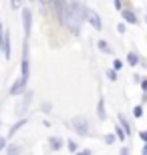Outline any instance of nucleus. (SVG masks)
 <instances>
[{
    "label": "nucleus",
    "mask_w": 147,
    "mask_h": 155,
    "mask_svg": "<svg viewBox=\"0 0 147 155\" xmlns=\"http://www.w3.org/2000/svg\"><path fill=\"white\" fill-rule=\"evenodd\" d=\"M51 8L55 10V16L58 18V22L65 28H68L73 35H79L81 24L87 20L89 10H91L83 2H61V0L51 2Z\"/></svg>",
    "instance_id": "f257e3e1"
},
{
    "label": "nucleus",
    "mask_w": 147,
    "mask_h": 155,
    "mask_svg": "<svg viewBox=\"0 0 147 155\" xmlns=\"http://www.w3.org/2000/svg\"><path fill=\"white\" fill-rule=\"evenodd\" d=\"M30 103H32V91H24L22 95H20V101H18L14 113H16L20 119H24V115H26L28 109H30Z\"/></svg>",
    "instance_id": "f03ea898"
},
{
    "label": "nucleus",
    "mask_w": 147,
    "mask_h": 155,
    "mask_svg": "<svg viewBox=\"0 0 147 155\" xmlns=\"http://www.w3.org/2000/svg\"><path fill=\"white\" fill-rule=\"evenodd\" d=\"M71 125H73V129L77 133H79L81 137H87V135H91V123L87 117L79 115V117H75L73 121H71Z\"/></svg>",
    "instance_id": "7ed1b4c3"
},
{
    "label": "nucleus",
    "mask_w": 147,
    "mask_h": 155,
    "mask_svg": "<svg viewBox=\"0 0 147 155\" xmlns=\"http://www.w3.org/2000/svg\"><path fill=\"white\" fill-rule=\"evenodd\" d=\"M20 71H22V75L24 79H28L30 75V58H28V42H24L22 46V63H20Z\"/></svg>",
    "instance_id": "20e7f679"
},
{
    "label": "nucleus",
    "mask_w": 147,
    "mask_h": 155,
    "mask_svg": "<svg viewBox=\"0 0 147 155\" xmlns=\"http://www.w3.org/2000/svg\"><path fill=\"white\" fill-rule=\"evenodd\" d=\"M22 28H24V36L28 38L30 30H32V10L30 8H24L22 10Z\"/></svg>",
    "instance_id": "39448f33"
},
{
    "label": "nucleus",
    "mask_w": 147,
    "mask_h": 155,
    "mask_svg": "<svg viewBox=\"0 0 147 155\" xmlns=\"http://www.w3.org/2000/svg\"><path fill=\"white\" fill-rule=\"evenodd\" d=\"M26 83H28V79H24V77H18V79L14 81V85L10 87V95H12V97H18V95H22V93L26 91Z\"/></svg>",
    "instance_id": "423d86ee"
},
{
    "label": "nucleus",
    "mask_w": 147,
    "mask_h": 155,
    "mask_svg": "<svg viewBox=\"0 0 147 155\" xmlns=\"http://www.w3.org/2000/svg\"><path fill=\"white\" fill-rule=\"evenodd\" d=\"M0 48L4 51V57H6V58H10V32H8V30H4V35H2Z\"/></svg>",
    "instance_id": "0eeeda50"
},
{
    "label": "nucleus",
    "mask_w": 147,
    "mask_h": 155,
    "mask_svg": "<svg viewBox=\"0 0 147 155\" xmlns=\"http://www.w3.org/2000/svg\"><path fill=\"white\" fill-rule=\"evenodd\" d=\"M87 20H89V22L93 24V28H95V30H103L101 16H99V14H97L95 10H89V16H87Z\"/></svg>",
    "instance_id": "6e6552de"
},
{
    "label": "nucleus",
    "mask_w": 147,
    "mask_h": 155,
    "mask_svg": "<svg viewBox=\"0 0 147 155\" xmlns=\"http://www.w3.org/2000/svg\"><path fill=\"white\" fill-rule=\"evenodd\" d=\"M121 16H123L125 22H129V24H137V22H139V20H137V14L133 10H123V12H121Z\"/></svg>",
    "instance_id": "1a4fd4ad"
},
{
    "label": "nucleus",
    "mask_w": 147,
    "mask_h": 155,
    "mask_svg": "<svg viewBox=\"0 0 147 155\" xmlns=\"http://www.w3.org/2000/svg\"><path fill=\"white\" fill-rule=\"evenodd\" d=\"M97 115H99L101 121L107 119V111H105V101H103V97L99 99V103H97Z\"/></svg>",
    "instance_id": "9d476101"
},
{
    "label": "nucleus",
    "mask_w": 147,
    "mask_h": 155,
    "mask_svg": "<svg viewBox=\"0 0 147 155\" xmlns=\"http://www.w3.org/2000/svg\"><path fill=\"white\" fill-rule=\"evenodd\" d=\"M48 145H51L52 151H58L62 145H65V141H62L61 137H51V139H48Z\"/></svg>",
    "instance_id": "9b49d317"
},
{
    "label": "nucleus",
    "mask_w": 147,
    "mask_h": 155,
    "mask_svg": "<svg viewBox=\"0 0 147 155\" xmlns=\"http://www.w3.org/2000/svg\"><path fill=\"white\" fill-rule=\"evenodd\" d=\"M119 123H121V129L125 131V135H131V131H133V129H131L129 121L125 119V115H119Z\"/></svg>",
    "instance_id": "f8f14e48"
},
{
    "label": "nucleus",
    "mask_w": 147,
    "mask_h": 155,
    "mask_svg": "<svg viewBox=\"0 0 147 155\" xmlns=\"http://www.w3.org/2000/svg\"><path fill=\"white\" fill-rule=\"evenodd\" d=\"M97 46H99V51H103L105 54H113V48H111V45H109L107 40H99Z\"/></svg>",
    "instance_id": "ddd939ff"
},
{
    "label": "nucleus",
    "mask_w": 147,
    "mask_h": 155,
    "mask_svg": "<svg viewBox=\"0 0 147 155\" xmlns=\"http://www.w3.org/2000/svg\"><path fill=\"white\" fill-rule=\"evenodd\" d=\"M127 64H131V67H137L139 64V54L137 52H127Z\"/></svg>",
    "instance_id": "4468645a"
},
{
    "label": "nucleus",
    "mask_w": 147,
    "mask_h": 155,
    "mask_svg": "<svg viewBox=\"0 0 147 155\" xmlns=\"http://www.w3.org/2000/svg\"><path fill=\"white\" fill-rule=\"evenodd\" d=\"M20 145L18 143H10L8 147H6V155H20Z\"/></svg>",
    "instance_id": "2eb2a0df"
},
{
    "label": "nucleus",
    "mask_w": 147,
    "mask_h": 155,
    "mask_svg": "<svg viewBox=\"0 0 147 155\" xmlns=\"http://www.w3.org/2000/svg\"><path fill=\"white\" fill-rule=\"evenodd\" d=\"M24 123H26V119H20V121H16V123H14V125L10 127V131H8V133H10V135H14V133H16L18 129H20V127H24Z\"/></svg>",
    "instance_id": "dca6fc26"
},
{
    "label": "nucleus",
    "mask_w": 147,
    "mask_h": 155,
    "mask_svg": "<svg viewBox=\"0 0 147 155\" xmlns=\"http://www.w3.org/2000/svg\"><path fill=\"white\" fill-rule=\"evenodd\" d=\"M113 135H115L117 139H121V141H125V139H127V135H125V131L121 129V125H117V127H115V133H113Z\"/></svg>",
    "instance_id": "f3484780"
},
{
    "label": "nucleus",
    "mask_w": 147,
    "mask_h": 155,
    "mask_svg": "<svg viewBox=\"0 0 147 155\" xmlns=\"http://www.w3.org/2000/svg\"><path fill=\"white\" fill-rule=\"evenodd\" d=\"M51 109H52V103H51V101H42L40 111H42V113H51Z\"/></svg>",
    "instance_id": "a211bd4d"
},
{
    "label": "nucleus",
    "mask_w": 147,
    "mask_h": 155,
    "mask_svg": "<svg viewBox=\"0 0 147 155\" xmlns=\"http://www.w3.org/2000/svg\"><path fill=\"white\" fill-rule=\"evenodd\" d=\"M67 147H68V151H71V153H77V151H79V145L75 143L73 139H68V141H67Z\"/></svg>",
    "instance_id": "6ab92c4d"
},
{
    "label": "nucleus",
    "mask_w": 147,
    "mask_h": 155,
    "mask_svg": "<svg viewBox=\"0 0 147 155\" xmlns=\"http://www.w3.org/2000/svg\"><path fill=\"white\" fill-rule=\"evenodd\" d=\"M121 69H123V63H121L119 58H115V61H113V71H115V73H119Z\"/></svg>",
    "instance_id": "aec40b11"
},
{
    "label": "nucleus",
    "mask_w": 147,
    "mask_h": 155,
    "mask_svg": "<svg viewBox=\"0 0 147 155\" xmlns=\"http://www.w3.org/2000/svg\"><path fill=\"white\" fill-rule=\"evenodd\" d=\"M103 139H105V143H109V145H111V143H115V141H117V137H115L113 133H109V135H105V137H103Z\"/></svg>",
    "instance_id": "412c9836"
},
{
    "label": "nucleus",
    "mask_w": 147,
    "mask_h": 155,
    "mask_svg": "<svg viewBox=\"0 0 147 155\" xmlns=\"http://www.w3.org/2000/svg\"><path fill=\"white\" fill-rule=\"evenodd\" d=\"M133 115H135L137 119H139V117H143V107H141V105H137L135 109H133Z\"/></svg>",
    "instance_id": "4be33fe9"
},
{
    "label": "nucleus",
    "mask_w": 147,
    "mask_h": 155,
    "mask_svg": "<svg viewBox=\"0 0 147 155\" xmlns=\"http://www.w3.org/2000/svg\"><path fill=\"white\" fill-rule=\"evenodd\" d=\"M107 77H109L111 81H117V73H115L113 69H109V71H107Z\"/></svg>",
    "instance_id": "5701e85b"
},
{
    "label": "nucleus",
    "mask_w": 147,
    "mask_h": 155,
    "mask_svg": "<svg viewBox=\"0 0 147 155\" xmlns=\"http://www.w3.org/2000/svg\"><path fill=\"white\" fill-rule=\"evenodd\" d=\"M4 147H8V143H6V139H4V137H0V151L4 149Z\"/></svg>",
    "instance_id": "b1692460"
},
{
    "label": "nucleus",
    "mask_w": 147,
    "mask_h": 155,
    "mask_svg": "<svg viewBox=\"0 0 147 155\" xmlns=\"http://www.w3.org/2000/svg\"><path fill=\"white\" fill-rule=\"evenodd\" d=\"M115 10H123V2H119V0H117V2H115Z\"/></svg>",
    "instance_id": "393cba45"
},
{
    "label": "nucleus",
    "mask_w": 147,
    "mask_h": 155,
    "mask_svg": "<svg viewBox=\"0 0 147 155\" xmlns=\"http://www.w3.org/2000/svg\"><path fill=\"white\" fill-rule=\"evenodd\" d=\"M141 89L143 93H147V79H141Z\"/></svg>",
    "instance_id": "a878e982"
},
{
    "label": "nucleus",
    "mask_w": 147,
    "mask_h": 155,
    "mask_svg": "<svg viewBox=\"0 0 147 155\" xmlns=\"http://www.w3.org/2000/svg\"><path fill=\"white\" fill-rule=\"evenodd\" d=\"M75 155H91V151H89V149H85V151H77Z\"/></svg>",
    "instance_id": "bb28decb"
},
{
    "label": "nucleus",
    "mask_w": 147,
    "mask_h": 155,
    "mask_svg": "<svg viewBox=\"0 0 147 155\" xmlns=\"http://www.w3.org/2000/svg\"><path fill=\"white\" fill-rule=\"evenodd\" d=\"M117 32H125V24H119V26H117Z\"/></svg>",
    "instance_id": "cd10ccee"
},
{
    "label": "nucleus",
    "mask_w": 147,
    "mask_h": 155,
    "mask_svg": "<svg viewBox=\"0 0 147 155\" xmlns=\"http://www.w3.org/2000/svg\"><path fill=\"white\" fill-rule=\"evenodd\" d=\"M139 137H141L143 141H145V143H147V135H145V131H141V133H139Z\"/></svg>",
    "instance_id": "c85d7f7f"
},
{
    "label": "nucleus",
    "mask_w": 147,
    "mask_h": 155,
    "mask_svg": "<svg viewBox=\"0 0 147 155\" xmlns=\"http://www.w3.org/2000/svg\"><path fill=\"white\" fill-rule=\"evenodd\" d=\"M119 155H129V149H127V147H123V149H121V153Z\"/></svg>",
    "instance_id": "c756f323"
},
{
    "label": "nucleus",
    "mask_w": 147,
    "mask_h": 155,
    "mask_svg": "<svg viewBox=\"0 0 147 155\" xmlns=\"http://www.w3.org/2000/svg\"><path fill=\"white\" fill-rule=\"evenodd\" d=\"M141 153H143V155H147V143L143 145V149H141Z\"/></svg>",
    "instance_id": "7c9ffc66"
},
{
    "label": "nucleus",
    "mask_w": 147,
    "mask_h": 155,
    "mask_svg": "<svg viewBox=\"0 0 147 155\" xmlns=\"http://www.w3.org/2000/svg\"><path fill=\"white\" fill-rule=\"evenodd\" d=\"M0 35H2V24H0Z\"/></svg>",
    "instance_id": "2f4dec72"
},
{
    "label": "nucleus",
    "mask_w": 147,
    "mask_h": 155,
    "mask_svg": "<svg viewBox=\"0 0 147 155\" xmlns=\"http://www.w3.org/2000/svg\"><path fill=\"white\" fill-rule=\"evenodd\" d=\"M145 135H147V131H145Z\"/></svg>",
    "instance_id": "473e14b6"
}]
</instances>
